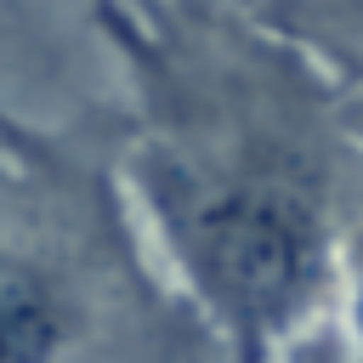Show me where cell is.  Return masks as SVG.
Segmentation results:
<instances>
[{"label":"cell","instance_id":"7a4b0ae2","mask_svg":"<svg viewBox=\"0 0 363 363\" xmlns=\"http://www.w3.org/2000/svg\"><path fill=\"white\" fill-rule=\"evenodd\" d=\"M62 335L68 312L57 289L34 267L0 255V363H51Z\"/></svg>","mask_w":363,"mask_h":363},{"label":"cell","instance_id":"3957f363","mask_svg":"<svg viewBox=\"0 0 363 363\" xmlns=\"http://www.w3.org/2000/svg\"><path fill=\"white\" fill-rule=\"evenodd\" d=\"M352 329H357V363H363V267H357V289H352Z\"/></svg>","mask_w":363,"mask_h":363},{"label":"cell","instance_id":"6da1fadb","mask_svg":"<svg viewBox=\"0 0 363 363\" xmlns=\"http://www.w3.org/2000/svg\"><path fill=\"white\" fill-rule=\"evenodd\" d=\"M147 199L187 278L204 289V301L250 357H261V346H272L323 289L329 233L312 193H301L295 182L267 170H193L164 159L147 176Z\"/></svg>","mask_w":363,"mask_h":363}]
</instances>
